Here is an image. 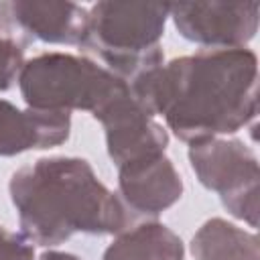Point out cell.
I'll list each match as a JSON object with an SVG mask.
<instances>
[{
  "label": "cell",
  "instance_id": "1",
  "mask_svg": "<svg viewBox=\"0 0 260 260\" xmlns=\"http://www.w3.org/2000/svg\"><path fill=\"white\" fill-rule=\"evenodd\" d=\"M130 91L183 142L234 134L258 114V57L246 47L201 49L144 73Z\"/></svg>",
  "mask_w": 260,
  "mask_h": 260
},
{
  "label": "cell",
  "instance_id": "2",
  "mask_svg": "<svg viewBox=\"0 0 260 260\" xmlns=\"http://www.w3.org/2000/svg\"><path fill=\"white\" fill-rule=\"evenodd\" d=\"M20 234L37 246H59L73 234H120L132 215L85 158L45 156L12 173L8 183Z\"/></svg>",
  "mask_w": 260,
  "mask_h": 260
},
{
  "label": "cell",
  "instance_id": "3",
  "mask_svg": "<svg viewBox=\"0 0 260 260\" xmlns=\"http://www.w3.org/2000/svg\"><path fill=\"white\" fill-rule=\"evenodd\" d=\"M167 18L169 4L95 2L87 10V28L79 49L130 85L165 65L160 39Z\"/></svg>",
  "mask_w": 260,
  "mask_h": 260
},
{
  "label": "cell",
  "instance_id": "4",
  "mask_svg": "<svg viewBox=\"0 0 260 260\" xmlns=\"http://www.w3.org/2000/svg\"><path fill=\"white\" fill-rule=\"evenodd\" d=\"M22 100L35 110H85L95 116L130 85L87 57L69 53H41L24 61L18 75Z\"/></svg>",
  "mask_w": 260,
  "mask_h": 260
},
{
  "label": "cell",
  "instance_id": "5",
  "mask_svg": "<svg viewBox=\"0 0 260 260\" xmlns=\"http://www.w3.org/2000/svg\"><path fill=\"white\" fill-rule=\"evenodd\" d=\"M189 162L199 183L219 193L230 215L258 225V156L242 140L207 138L189 144Z\"/></svg>",
  "mask_w": 260,
  "mask_h": 260
},
{
  "label": "cell",
  "instance_id": "6",
  "mask_svg": "<svg viewBox=\"0 0 260 260\" xmlns=\"http://www.w3.org/2000/svg\"><path fill=\"white\" fill-rule=\"evenodd\" d=\"M258 2L169 4L179 35L207 49H242L258 30Z\"/></svg>",
  "mask_w": 260,
  "mask_h": 260
},
{
  "label": "cell",
  "instance_id": "7",
  "mask_svg": "<svg viewBox=\"0 0 260 260\" xmlns=\"http://www.w3.org/2000/svg\"><path fill=\"white\" fill-rule=\"evenodd\" d=\"M87 28V10L75 2L6 0L0 2V35L26 47L32 41L77 45Z\"/></svg>",
  "mask_w": 260,
  "mask_h": 260
},
{
  "label": "cell",
  "instance_id": "8",
  "mask_svg": "<svg viewBox=\"0 0 260 260\" xmlns=\"http://www.w3.org/2000/svg\"><path fill=\"white\" fill-rule=\"evenodd\" d=\"M106 130L108 154L116 167L165 154L169 134L154 116L136 102L132 91L114 98L93 116Z\"/></svg>",
  "mask_w": 260,
  "mask_h": 260
},
{
  "label": "cell",
  "instance_id": "9",
  "mask_svg": "<svg viewBox=\"0 0 260 260\" xmlns=\"http://www.w3.org/2000/svg\"><path fill=\"white\" fill-rule=\"evenodd\" d=\"M183 195V179L165 154L118 167V197L134 217H156Z\"/></svg>",
  "mask_w": 260,
  "mask_h": 260
},
{
  "label": "cell",
  "instance_id": "10",
  "mask_svg": "<svg viewBox=\"0 0 260 260\" xmlns=\"http://www.w3.org/2000/svg\"><path fill=\"white\" fill-rule=\"evenodd\" d=\"M71 132V114L53 110H18L0 100V156L63 144Z\"/></svg>",
  "mask_w": 260,
  "mask_h": 260
},
{
  "label": "cell",
  "instance_id": "11",
  "mask_svg": "<svg viewBox=\"0 0 260 260\" xmlns=\"http://www.w3.org/2000/svg\"><path fill=\"white\" fill-rule=\"evenodd\" d=\"M181 238L160 221H142L126 228L106 248L102 260H183Z\"/></svg>",
  "mask_w": 260,
  "mask_h": 260
},
{
  "label": "cell",
  "instance_id": "12",
  "mask_svg": "<svg viewBox=\"0 0 260 260\" xmlns=\"http://www.w3.org/2000/svg\"><path fill=\"white\" fill-rule=\"evenodd\" d=\"M195 260H260L258 238L221 217L207 219L191 240Z\"/></svg>",
  "mask_w": 260,
  "mask_h": 260
},
{
  "label": "cell",
  "instance_id": "13",
  "mask_svg": "<svg viewBox=\"0 0 260 260\" xmlns=\"http://www.w3.org/2000/svg\"><path fill=\"white\" fill-rule=\"evenodd\" d=\"M26 45L0 35V91H6L18 81V75L24 65Z\"/></svg>",
  "mask_w": 260,
  "mask_h": 260
},
{
  "label": "cell",
  "instance_id": "14",
  "mask_svg": "<svg viewBox=\"0 0 260 260\" xmlns=\"http://www.w3.org/2000/svg\"><path fill=\"white\" fill-rule=\"evenodd\" d=\"M0 260H35V250L22 234L0 225Z\"/></svg>",
  "mask_w": 260,
  "mask_h": 260
},
{
  "label": "cell",
  "instance_id": "15",
  "mask_svg": "<svg viewBox=\"0 0 260 260\" xmlns=\"http://www.w3.org/2000/svg\"><path fill=\"white\" fill-rule=\"evenodd\" d=\"M39 260H81V258H77L75 254H69V252H57V250H49V252H43Z\"/></svg>",
  "mask_w": 260,
  "mask_h": 260
}]
</instances>
